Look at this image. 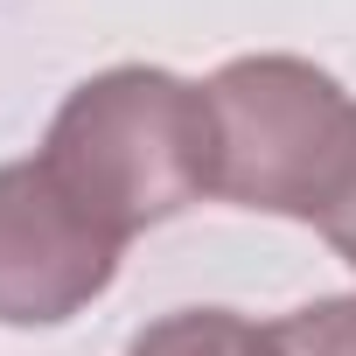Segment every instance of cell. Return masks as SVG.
<instances>
[{
	"instance_id": "cell-5",
	"label": "cell",
	"mask_w": 356,
	"mask_h": 356,
	"mask_svg": "<svg viewBox=\"0 0 356 356\" xmlns=\"http://www.w3.org/2000/svg\"><path fill=\"white\" fill-rule=\"evenodd\" d=\"M259 356H356V293H328V300H307L266 321Z\"/></svg>"
},
{
	"instance_id": "cell-3",
	"label": "cell",
	"mask_w": 356,
	"mask_h": 356,
	"mask_svg": "<svg viewBox=\"0 0 356 356\" xmlns=\"http://www.w3.org/2000/svg\"><path fill=\"white\" fill-rule=\"evenodd\" d=\"M126 238H112L42 154L0 161V321L8 328H56L84 314L119 280Z\"/></svg>"
},
{
	"instance_id": "cell-1",
	"label": "cell",
	"mask_w": 356,
	"mask_h": 356,
	"mask_svg": "<svg viewBox=\"0 0 356 356\" xmlns=\"http://www.w3.org/2000/svg\"><path fill=\"white\" fill-rule=\"evenodd\" d=\"M42 168L112 238H140L147 224H168L189 203L217 196L210 91L154 63L98 70L56 105Z\"/></svg>"
},
{
	"instance_id": "cell-4",
	"label": "cell",
	"mask_w": 356,
	"mask_h": 356,
	"mask_svg": "<svg viewBox=\"0 0 356 356\" xmlns=\"http://www.w3.org/2000/svg\"><path fill=\"white\" fill-rule=\"evenodd\" d=\"M259 349L266 321H245L231 307H175L126 342V356H259Z\"/></svg>"
},
{
	"instance_id": "cell-2",
	"label": "cell",
	"mask_w": 356,
	"mask_h": 356,
	"mask_svg": "<svg viewBox=\"0 0 356 356\" xmlns=\"http://www.w3.org/2000/svg\"><path fill=\"white\" fill-rule=\"evenodd\" d=\"M217 196L328 231L356 196V98L307 56H231L210 84Z\"/></svg>"
},
{
	"instance_id": "cell-6",
	"label": "cell",
	"mask_w": 356,
	"mask_h": 356,
	"mask_svg": "<svg viewBox=\"0 0 356 356\" xmlns=\"http://www.w3.org/2000/svg\"><path fill=\"white\" fill-rule=\"evenodd\" d=\"M321 238H328V245L342 252V266H356V196H349V210H342V217H335V224H328Z\"/></svg>"
}]
</instances>
